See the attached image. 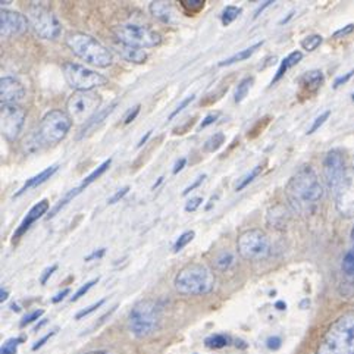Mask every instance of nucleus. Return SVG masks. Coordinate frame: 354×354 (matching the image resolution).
Returning <instances> with one entry per match:
<instances>
[{
  "instance_id": "f257e3e1",
  "label": "nucleus",
  "mask_w": 354,
  "mask_h": 354,
  "mask_svg": "<svg viewBox=\"0 0 354 354\" xmlns=\"http://www.w3.org/2000/svg\"><path fill=\"white\" fill-rule=\"evenodd\" d=\"M286 196L292 210L309 214L324 197V187L312 167H303L286 185Z\"/></svg>"
},
{
  "instance_id": "f03ea898",
  "label": "nucleus",
  "mask_w": 354,
  "mask_h": 354,
  "mask_svg": "<svg viewBox=\"0 0 354 354\" xmlns=\"http://www.w3.org/2000/svg\"><path fill=\"white\" fill-rule=\"evenodd\" d=\"M316 354H354V310L341 315L328 328Z\"/></svg>"
},
{
  "instance_id": "7ed1b4c3",
  "label": "nucleus",
  "mask_w": 354,
  "mask_h": 354,
  "mask_svg": "<svg viewBox=\"0 0 354 354\" xmlns=\"http://www.w3.org/2000/svg\"><path fill=\"white\" fill-rule=\"evenodd\" d=\"M215 275L209 266L188 263L178 270L174 286L184 296H206L215 288Z\"/></svg>"
},
{
  "instance_id": "20e7f679",
  "label": "nucleus",
  "mask_w": 354,
  "mask_h": 354,
  "mask_svg": "<svg viewBox=\"0 0 354 354\" xmlns=\"http://www.w3.org/2000/svg\"><path fill=\"white\" fill-rule=\"evenodd\" d=\"M69 50L81 61L97 68H108L113 62L112 52L86 32H69L65 39Z\"/></svg>"
},
{
  "instance_id": "39448f33",
  "label": "nucleus",
  "mask_w": 354,
  "mask_h": 354,
  "mask_svg": "<svg viewBox=\"0 0 354 354\" xmlns=\"http://www.w3.org/2000/svg\"><path fill=\"white\" fill-rule=\"evenodd\" d=\"M160 319L159 304L155 300H141L129 312V329L134 337L146 338L158 331Z\"/></svg>"
},
{
  "instance_id": "423d86ee",
  "label": "nucleus",
  "mask_w": 354,
  "mask_h": 354,
  "mask_svg": "<svg viewBox=\"0 0 354 354\" xmlns=\"http://www.w3.org/2000/svg\"><path fill=\"white\" fill-rule=\"evenodd\" d=\"M102 97L93 91H74L66 102V113L75 124L86 125L99 113Z\"/></svg>"
},
{
  "instance_id": "0eeeda50",
  "label": "nucleus",
  "mask_w": 354,
  "mask_h": 354,
  "mask_svg": "<svg viewBox=\"0 0 354 354\" xmlns=\"http://www.w3.org/2000/svg\"><path fill=\"white\" fill-rule=\"evenodd\" d=\"M237 250L244 261H265L270 254V241L262 230H247L239 235Z\"/></svg>"
},
{
  "instance_id": "6e6552de",
  "label": "nucleus",
  "mask_w": 354,
  "mask_h": 354,
  "mask_svg": "<svg viewBox=\"0 0 354 354\" xmlns=\"http://www.w3.org/2000/svg\"><path fill=\"white\" fill-rule=\"evenodd\" d=\"M62 73L68 86L75 91H93L94 88L102 87L108 82V78L104 75L75 62L64 64Z\"/></svg>"
},
{
  "instance_id": "1a4fd4ad",
  "label": "nucleus",
  "mask_w": 354,
  "mask_h": 354,
  "mask_svg": "<svg viewBox=\"0 0 354 354\" xmlns=\"http://www.w3.org/2000/svg\"><path fill=\"white\" fill-rule=\"evenodd\" d=\"M113 34L120 43L138 47V49H151L162 43V35L159 32L149 27L134 26V24L118 26L113 28Z\"/></svg>"
},
{
  "instance_id": "9d476101",
  "label": "nucleus",
  "mask_w": 354,
  "mask_h": 354,
  "mask_svg": "<svg viewBox=\"0 0 354 354\" xmlns=\"http://www.w3.org/2000/svg\"><path fill=\"white\" fill-rule=\"evenodd\" d=\"M71 127H73V120L69 115L64 111L55 109L43 116L37 134L44 145H57L66 137Z\"/></svg>"
},
{
  "instance_id": "9b49d317",
  "label": "nucleus",
  "mask_w": 354,
  "mask_h": 354,
  "mask_svg": "<svg viewBox=\"0 0 354 354\" xmlns=\"http://www.w3.org/2000/svg\"><path fill=\"white\" fill-rule=\"evenodd\" d=\"M27 19L39 37L56 40L62 32V26L52 10L41 5H31L27 10Z\"/></svg>"
},
{
  "instance_id": "f8f14e48",
  "label": "nucleus",
  "mask_w": 354,
  "mask_h": 354,
  "mask_svg": "<svg viewBox=\"0 0 354 354\" xmlns=\"http://www.w3.org/2000/svg\"><path fill=\"white\" fill-rule=\"evenodd\" d=\"M324 175L329 190L337 193L339 188L344 185L348 174L346 168L344 156L339 150H331L326 153L324 160Z\"/></svg>"
},
{
  "instance_id": "ddd939ff",
  "label": "nucleus",
  "mask_w": 354,
  "mask_h": 354,
  "mask_svg": "<svg viewBox=\"0 0 354 354\" xmlns=\"http://www.w3.org/2000/svg\"><path fill=\"white\" fill-rule=\"evenodd\" d=\"M26 111L19 104H2L0 108V120H2V136L14 143L22 133L26 124Z\"/></svg>"
},
{
  "instance_id": "4468645a",
  "label": "nucleus",
  "mask_w": 354,
  "mask_h": 354,
  "mask_svg": "<svg viewBox=\"0 0 354 354\" xmlns=\"http://www.w3.org/2000/svg\"><path fill=\"white\" fill-rule=\"evenodd\" d=\"M30 22L26 15L19 14V12L2 9L0 12V34L2 37H17L27 31Z\"/></svg>"
},
{
  "instance_id": "2eb2a0df",
  "label": "nucleus",
  "mask_w": 354,
  "mask_h": 354,
  "mask_svg": "<svg viewBox=\"0 0 354 354\" xmlns=\"http://www.w3.org/2000/svg\"><path fill=\"white\" fill-rule=\"evenodd\" d=\"M26 97V88L21 82L12 77H2L0 80V100L2 104H17Z\"/></svg>"
},
{
  "instance_id": "dca6fc26",
  "label": "nucleus",
  "mask_w": 354,
  "mask_h": 354,
  "mask_svg": "<svg viewBox=\"0 0 354 354\" xmlns=\"http://www.w3.org/2000/svg\"><path fill=\"white\" fill-rule=\"evenodd\" d=\"M49 207H50V203H49V200H46V198L41 200V202H39L37 205H34L31 207V210L27 214V216L24 218V221L19 223V227L17 228V231L14 232V241L19 240L22 235L31 228V225L35 221H39L43 215H46L47 210H49Z\"/></svg>"
},
{
  "instance_id": "f3484780",
  "label": "nucleus",
  "mask_w": 354,
  "mask_h": 354,
  "mask_svg": "<svg viewBox=\"0 0 354 354\" xmlns=\"http://www.w3.org/2000/svg\"><path fill=\"white\" fill-rule=\"evenodd\" d=\"M113 49L127 62L140 65V64H145L147 61V52L145 49H138V47L127 46V44H122V43L116 44Z\"/></svg>"
},
{
  "instance_id": "a211bd4d",
  "label": "nucleus",
  "mask_w": 354,
  "mask_h": 354,
  "mask_svg": "<svg viewBox=\"0 0 354 354\" xmlns=\"http://www.w3.org/2000/svg\"><path fill=\"white\" fill-rule=\"evenodd\" d=\"M150 14L155 17L156 19H159L160 22L165 24H171L174 22V8L169 2H162V0H156V2H151L150 6Z\"/></svg>"
},
{
  "instance_id": "6ab92c4d",
  "label": "nucleus",
  "mask_w": 354,
  "mask_h": 354,
  "mask_svg": "<svg viewBox=\"0 0 354 354\" xmlns=\"http://www.w3.org/2000/svg\"><path fill=\"white\" fill-rule=\"evenodd\" d=\"M116 106H118V103L115 102V103H112L111 106H108V108H106V109H103V111H100L99 113L94 115V116L91 118V120H90L84 127H82V129L80 131L78 138H80V140L84 138L86 136H88L90 133H93L94 129H96L99 125H102V124L104 122L106 118H108V116L113 112V109L116 108Z\"/></svg>"
},
{
  "instance_id": "aec40b11",
  "label": "nucleus",
  "mask_w": 354,
  "mask_h": 354,
  "mask_svg": "<svg viewBox=\"0 0 354 354\" xmlns=\"http://www.w3.org/2000/svg\"><path fill=\"white\" fill-rule=\"evenodd\" d=\"M56 172H57V167L46 168V169H44V171H41L39 175H35V176H32V178L27 180V183L24 184V185L19 188V192L15 194V197H18V196L24 194V193H26L27 190H30V188H34V187H37V185H40V184L46 183L47 180H50L52 176H53Z\"/></svg>"
},
{
  "instance_id": "412c9836",
  "label": "nucleus",
  "mask_w": 354,
  "mask_h": 354,
  "mask_svg": "<svg viewBox=\"0 0 354 354\" xmlns=\"http://www.w3.org/2000/svg\"><path fill=\"white\" fill-rule=\"evenodd\" d=\"M301 59H303V53H301L300 50H296V52L290 53V55L284 59V61L281 62V65H279V68H278V71H277V74H275V77H274V80H272V86L287 74V71H288L290 68L296 66V65L301 61Z\"/></svg>"
},
{
  "instance_id": "4be33fe9",
  "label": "nucleus",
  "mask_w": 354,
  "mask_h": 354,
  "mask_svg": "<svg viewBox=\"0 0 354 354\" xmlns=\"http://www.w3.org/2000/svg\"><path fill=\"white\" fill-rule=\"evenodd\" d=\"M324 82V74L322 71H310V73H306L301 78H300V84L306 88H309V91H316L322 86Z\"/></svg>"
},
{
  "instance_id": "5701e85b",
  "label": "nucleus",
  "mask_w": 354,
  "mask_h": 354,
  "mask_svg": "<svg viewBox=\"0 0 354 354\" xmlns=\"http://www.w3.org/2000/svg\"><path fill=\"white\" fill-rule=\"evenodd\" d=\"M263 44V41H259V43H256V44H253L252 47H247V49H244V50H241V52H239V53H235V55H232L231 57H228V59H225V61H222V62H219V66H230V65H232V64H237V62H241V61H245V59H249L257 49L259 47H261Z\"/></svg>"
},
{
  "instance_id": "b1692460",
  "label": "nucleus",
  "mask_w": 354,
  "mask_h": 354,
  "mask_svg": "<svg viewBox=\"0 0 354 354\" xmlns=\"http://www.w3.org/2000/svg\"><path fill=\"white\" fill-rule=\"evenodd\" d=\"M278 210H279V206H275L268 212V223L275 228H284L287 223L286 210H284V207H281V212H278Z\"/></svg>"
},
{
  "instance_id": "393cba45",
  "label": "nucleus",
  "mask_w": 354,
  "mask_h": 354,
  "mask_svg": "<svg viewBox=\"0 0 354 354\" xmlns=\"http://www.w3.org/2000/svg\"><path fill=\"white\" fill-rule=\"evenodd\" d=\"M235 262L234 259V254L231 252H222L219 253L215 261H214V266L216 270H221V272H225V270H228Z\"/></svg>"
},
{
  "instance_id": "a878e982",
  "label": "nucleus",
  "mask_w": 354,
  "mask_h": 354,
  "mask_svg": "<svg viewBox=\"0 0 354 354\" xmlns=\"http://www.w3.org/2000/svg\"><path fill=\"white\" fill-rule=\"evenodd\" d=\"M111 163H112V159H108V160H104L102 165H100V167L97 168V169H94L88 176H86V180L84 181H82V184L80 185V188H81V190H84V188L86 187H88L90 184H93L94 181H96L97 178H100V176L106 172V171H108L109 169V167H111Z\"/></svg>"
},
{
  "instance_id": "bb28decb",
  "label": "nucleus",
  "mask_w": 354,
  "mask_h": 354,
  "mask_svg": "<svg viewBox=\"0 0 354 354\" xmlns=\"http://www.w3.org/2000/svg\"><path fill=\"white\" fill-rule=\"evenodd\" d=\"M351 241H353L351 249L346 253L343 263H341V269H343V272L348 277H354V228L351 231Z\"/></svg>"
},
{
  "instance_id": "cd10ccee",
  "label": "nucleus",
  "mask_w": 354,
  "mask_h": 354,
  "mask_svg": "<svg viewBox=\"0 0 354 354\" xmlns=\"http://www.w3.org/2000/svg\"><path fill=\"white\" fill-rule=\"evenodd\" d=\"M252 86H253V78L252 77H247V78L240 81V84H239L237 90H235V94H234L235 103H241L247 97V94H249Z\"/></svg>"
},
{
  "instance_id": "c85d7f7f",
  "label": "nucleus",
  "mask_w": 354,
  "mask_h": 354,
  "mask_svg": "<svg viewBox=\"0 0 354 354\" xmlns=\"http://www.w3.org/2000/svg\"><path fill=\"white\" fill-rule=\"evenodd\" d=\"M231 344V338L225 334H214L206 338V347L209 348H223Z\"/></svg>"
},
{
  "instance_id": "c756f323",
  "label": "nucleus",
  "mask_w": 354,
  "mask_h": 354,
  "mask_svg": "<svg viewBox=\"0 0 354 354\" xmlns=\"http://www.w3.org/2000/svg\"><path fill=\"white\" fill-rule=\"evenodd\" d=\"M241 12H243V10H241V8H239V6H227L225 9H223L222 15H221L222 26H225V27L231 26V24L240 17Z\"/></svg>"
},
{
  "instance_id": "7c9ffc66",
  "label": "nucleus",
  "mask_w": 354,
  "mask_h": 354,
  "mask_svg": "<svg viewBox=\"0 0 354 354\" xmlns=\"http://www.w3.org/2000/svg\"><path fill=\"white\" fill-rule=\"evenodd\" d=\"M223 143H225V134L223 133H215L212 137L207 138V141L203 146V150L206 153H214L216 151Z\"/></svg>"
},
{
  "instance_id": "2f4dec72",
  "label": "nucleus",
  "mask_w": 354,
  "mask_h": 354,
  "mask_svg": "<svg viewBox=\"0 0 354 354\" xmlns=\"http://www.w3.org/2000/svg\"><path fill=\"white\" fill-rule=\"evenodd\" d=\"M82 190H81V188L78 187V188H74V190H71L62 200H59V203L53 207V210L50 212V214L49 215H47V219H50V218H53L56 214H57V212L59 210H61L62 207H65L66 205H68V202H71V200H73L75 196H78L80 193H81Z\"/></svg>"
},
{
  "instance_id": "473e14b6",
  "label": "nucleus",
  "mask_w": 354,
  "mask_h": 354,
  "mask_svg": "<svg viewBox=\"0 0 354 354\" xmlns=\"http://www.w3.org/2000/svg\"><path fill=\"white\" fill-rule=\"evenodd\" d=\"M262 172V167H261V165H259V167H256V168H253L249 174H247V175H244L243 176V178L240 180V183L237 184V187H235V190H237V192H241V190H244V188L247 187V185H249L254 178H257V176H259V174H261Z\"/></svg>"
},
{
  "instance_id": "72a5a7b5",
  "label": "nucleus",
  "mask_w": 354,
  "mask_h": 354,
  "mask_svg": "<svg viewBox=\"0 0 354 354\" xmlns=\"http://www.w3.org/2000/svg\"><path fill=\"white\" fill-rule=\"evenodd\" d=\"M321 43H322V35H319V34H312V35H309V37L303 39L301 47H303L304 50L313 52V50L317 49V47L321 46Z\"/></svg>"
},
{
  "instance_id": "f704fd0d",
  "label": "nucleus",
  "mask_w": 354,
  "mask_h": 354,
  "mask_svg": "<svg viewBox=\"0 0 354 354\" xmlns=\"http://www.w3.org/2000/svg\"><path fill=\"white\" fill-rule=\"evenodd\" d=\"M194 237H196V232H194V231H185L184 234H181L180 239L176 240L175 244H174V252H175V253L181 252L185 245H188V244H190V243L193 241Z\"/></svg>"
},
{
  "instance_id": "c9c22d12",
  "label": "nucleus",
  "mask_w": 354,
  "mask_h": 354,
  "mask_svg": "<svg viewBox=\"0 0 354 354\" xmlns=\"http://www.w3.org/2000/svg\"><path fill=\"white\" fill-rule=\"evenodd\" d=\"M22 343L21 338H10L0 348V354H17L18 346Z\"/></svg>"
},
{
  "instance_id": "e433bc0d",
  "label": "nucleus",
  "mask_w": 354,
  "mask_h": 354,
  "mask_svg": "<svg viewBox=\"0 0 354 354\" xmlns=\"http://www.w3.org/2000/svg\"><path fill=\"white\" fill-rule=\"evenodd\" d=\"M205 0H183L181 5L184 9H190L192 14H196V12L202 10L205 8Z\"/></svg>"
},
{
  "instance_id": "4c0bfd02",
  "label": "nucleus",
  "mask_w": 354,
  "mask_h": 354,
  "mask_svg": "<svg viewBox=\"0 0 354 354\" xmlns=\"http://www.w3.org/2000/svg\"><path fill=\"white\" fill-rule=\"evenodd\" d=\"M329 115H331V111H325L324 113H321L319 116L316 118V120L313 121V124H312V127L309 128V131H308V134H313L315 131H317V129H319L326 121H328V118H329Z\"/></svg>"
},
{
  "instance_id": "58836bf2",
  "label": "nucleus",
  "mask_w": 354,
  "mask_h": 354,
  "mask_svg": "<svg viewBox=\"0 0 354 354\" xmlns=\"http://www.w3.org/2000/svg\"><path fill=\"white\" fill-rule=\"evenodd\" d=\"M97 282H99V278H96V279H91V281H88V282H87V284H84V286H82V287H81V288H80V290H78V291H77V292L74 294V297H73V299H71V301H73V303H74V301H77L78 299H81L82 296H86V294H87V292H88V291H90V290L93 288V286H94V284H97Z\"/></svg>"
},
{
  "instance_id": "ea45409f",
  "label": "nucleus",
  "mask_w": 354,
  "mask_h": 354,
  "mask_svg": "<svg viewBox=\"0 0 354 354\" xmlns=\"http://www.w3.org/2000/svg\"><path fill=\"white\" fill-rule=\"evenodd\" d=\"M43 313H44L43 310H34V312L26 315V316H24L22 322H21V326L24 328V326H27V325H30V324H32L35 321H39L40 316H43Z\"/></svg>"
},
{
  "instance_id": "a19ab883",
  "label": "nucleus",
  "mask_w": 354,
  "mask_h": 354,
  "mask_svg": "<svg viewBox=\"0 0 354 354\" xmlns=\"http://www.w3.org/2000/svg\"><path fill=\"white\" fill-rule=\"evenodd\" d=\"M203 203V198L202 197H193L187 202L185 205V212H196L200 206Z\"/></svg>"
},
{
  "instance_id": "79ce46f5",
  "label": "nucleus",
  "mask_w": 354,
  "mask_h": 354,
  "mask_svg": "<svg viewBox=\"0 0 354 354\" xmlns=\"http://www.w3.org/2000/svg\"><path fill=\"white\" fill-rule=\"evenodd\" d=\"M128 192H129V187H124V188H121V190H118V192L108 200V205H116L118 202H120V200H122V198L128 194Z\"/></svg>"
},
{
  "instance_id": "37998d69",
  "label": "nucleus",
  "mask_w": 354,
  "mask_h": 354,
  "mask_svg": "<svg viewBox=\"0 0 354 354\" xmlns=\"http://www.w3.org/2000/svg\"><path fill=\"white\" fill-rule=\"evenodd\" d=\"M104 303V299L103 300H99L97 303H94V304H91L90 306V308H87V309H84V310H81L75 317H77V319L80 321V319H82V317H86V316H88L90 313H93L94 310H96V309H99L100 308V306Z\"/></svg>"
},
{
  "instance_id": "c03bdc74",
  "label": "nucleus",
  "mask_w": 354,
  "mask_h": 354,
  "mask_svg": "<svg viewBox=\"0 0 354 354\" xmlns=\"http://www.w3.org/2000/svg\"><path fill=\"white\" fill-rule=\"evenodd\" d=\"M193 100H194V96H190V97H187L185 100H183V102L178 104V108H176V109L169 115V120H174V118H175L176 115H178L180 112H183V111L187 108V106L190 104Z\"/></svg>"
},
{
  "instance_id": "a18cd8bd",
  "label": "nucleus",
  "mask_w": 354,
  "mask_h": 354,
  "mask_svg": "<svg viewBox=\"0 0 354 354\" xmlns=\"http://www.w3.org/2000/svg\"><path fill=\"white\" fill-rule=\"evenodd\" d=\"M219 118V113L216 112V113H209L205 120L202 121V124L198 125V129H203V128H207L209 125H212V124H215L216 122V120Z\"/></svg>"
},
{
  "instance_id": "49530a36",
  "label": "nucleus",
  "mask_w": 354,
  "mask_h": 354,
  "mask_svg": "<svg viewBox=\"0 0 354 354\" xmlns=\"http://www.w3.org/2000/svg\"><path fill=\"white\" fill-rule=\"evenodd\" d=\"M205 180H206V175H205V174H203V175H200V176H198V178H197V180H196V181H194V183H193L192 185H188V187L185 188V190L183 192V196H187V194H190V193H192L193 190H196V188H197V187H198L200 184H202V183H203Z\"/></svg>"
},
{
  "instance_id": "de8ad7c7",
  "label": "nucleus",
  "mask_w": 354,
  "mask_h": 354,
  "mask_svg": "<svg viewBox=\"0 0 354 354\" xmlns=\"http://www.w3.org/2000/svg\"><path fill=\"white\" fill-rule=\"evenodd\" d=\"M354 75V69L353 71H350V73H347L346 75H341V77H338L337 80H335V82H334V88H338L339 86H343V84H346V82L351 78Z\"/></svg>"
},
{
  "instance_id": "09e8293b",
  "label": "nucleus",
  "mask_w": 354,
  "mask_h": 354,
  "mask_svg": "<svg viewBox=\"0 0 354 354\" xmlns=\"http://www.w3.org/2000/svg\"><path fill=\"white\" fill-rule=\"evenodd\" d=\"M353 30H354V26H353V24H348V26H347V27H344V28H341V30L335 31V32L333 34V37H334V39H338V37H343V35H347V34L353 32Z\"/></svg>"
},
{
  "instance_id": "8fccbe9b",
  "label": "nucleus",
  "mask_w": 354,
  "mask_h": 354,
  "mask_svg": "<svg viewBox=\"0 0 354 354\" xmlns=\"http://www.w3.org/2000/svg\"><path fill=\"white\" fill-rule=\"evenodd\" d=\"M140 108H141V106H140V104H137L133 111H129V113H128V115H127V118H125V125L131 124V122L136 120L137 115L140 113Z\"/></svg>"
},
{
  "instance_id": "3c124183",
  "label": "nucleus",
  "mask_w": 354,
  "mask_h": 354,
  "mask_svg": "<svg viewBox=\"0 0 354 354\" xmlns=\"http://www.w3.org/2000/svg\"><path fill=\"white\" fill-rule=\"evenodd\" d=\"M266 344H268V347H269L270 350H277V348H279V346H281V338H279V337H270V338H268Z\"/></svg>"
},
{
  "instance_id": "603ef678",
  "label": "nucleus",
  "mask_w": 354,
  "mask_h": 354,
  "mask_svg": "<svg viewBox=\"0 0 354 354\" xmlns=\"http://www.w3.org/2000/svg\"><path fill=\"white\" fill-rule=\"evenodd\" d=\"M104 253H106V249H99V250H96V252H93L91 254H88L84 261L86 262H91V261H94V259H102L103 256H104Z\"/></svg>"
},
{
  "instance_id": "864d4df0",
  "label": "nucleus",
  "mask_w": 354,
  "mask_h": 354,
  "mask_svg": "<svg viewBox=\"0 0 354 354\" xmlns=\"http://www.w3.org/2000/svg\"><path fill=\"white\" fill-rule=\"evenodd\" d=\"M57 269V266L56 265H53L52 268H47L46 270H44V275L41 277V284L44 286L46 284V282H47V279H49L52 275H53V272H55V270Z\"/></svg>"
},
{
  "instance_id": "5fc2aeb1",
  "label": "nucleus",
  "mask_w": 354,
  "mask_h": 354,
  "mask_svg": "<svg viewBox=\"0 0 354 354\" xmlns=\"http://www.w3.org/2000/svg\"><path fill=\"white\" fill-rule=\"evenodd\" d=\"M55 335V331H52V333H49L47 335H44L40 341H37V343H35L34 346H32V350H37V348H40V347H43L44 346V343L47 339H50V337H53Z\"/></svg>"
},
{
  "instance_id": "6e6d98bb",
  "label": "nucleus",
  "mask_w": 354,
  "mask_h": 354,
  "mask_svg": "<svg viewBox=\"0 0 354 354\" xmlns=\"http://www.w3.org/2000/svg\"><path fill=\"white\" fill-rule=\"evenodd\" d=\"M185 163H187V159H185V158H181L178 162L175 163V167H174V171H172V172L176 175L180 171H183L184 167H185Z\"/></svg>"
},
{
  "instance_id": "4d7b16f0",
  "label": "nucleus",
  "mask_w": 354,
  "mask_h": 354,
  "mask_svg": "<svg viewBox=\"0 0 354 354\" xmlns=\"http://www.w3.org/2000/svg\"><path fill=\"white\" fill-rule=\"evenodd\" d=\"M69 294V288H65L64 291H61L59 294H56V296L52 299V303H59V301H62L66 296Z\"/></svg>"
},
{
  "instance_id": "13d9d810",
  "label": "nucleus",
  "mask_w": 354,
  "mask_h": 354,
  "mask_svg": "<svg viewBox=\"0 0 354 354\" xmlns=\"http://www.w3.org/2000/svg\"><path fill=\"white\" fill-rule=\"evenodd\" d=\"M151 133H153V131H147V133H146V136H145V137H141V140H140V143H138V146H137V147H138V149H140V147H143V146H145V145H146V143H147V140H149V138H150V136H151Z\"/></svg>"
},
{
  "instance_id": "bf43d9fd",
  "label": "nucleus",
  "mask_w": 354,
  "mask_h": 354,
  "mask_svg": "<svg viewBox=\"0 0 354 354\" xmlns=\"http://www.w3.org/2000/svg\"><path fill=\"white\" fill-rule=\"evenodd\" d=\"M274 2H272V0H268V2H265V5H262L261 8H259L257 10H256V14H254V18H257L259 15H261V12L265 9V8H268V6H270V5H272Z\"/></svg>"
},
{
  "instance_id": "052dcab7",
  "label": "nucleus",
  "mask_w": 354,
  "mask_h": 354,
  "mask_svg": "<svg viewBox=\"0 0 354 354\" xmlns=\"http://www.w3.org/2000/svg\"><path fill=\"white\" fill-rule=\"evenodd\" d=\"M8 296H9V292L2 287V290H0V301H6L8 300Z\"/></svg>"
},
{
  "instance_id": "680f3d73",
  "label": "nucleus",
  "mask_w": 354,
  "mask_h": 354,
  "mask_svg": "<svg viewBox=\"0 0 354 354\" xmlns=\"http://www.w3.org/2000/svg\"><path fill=\"white\" fill-rule=\"evenodd\" d=\"M163 180H165L163 176H160V178H158V181H156L155 184H153V190H156V188H159V187H160V184L163 183Z\"/></svg>"
},
{
  "instance_id": "e2e57ef3",
  "label": "nucleus",
  "mask_w": 354,
  "mask_h": 354,
  "mask_svg": "<svg viewBox=\"0 0 354 354\" xmlns=\"http://www.w3.org/2000/svg\"><path fill=\"white\" fill-rule=\"evenodd\" d=\"M286 308H287V304H286L284 301H278V303H277V309H278V310H284Z\"/></svg>"
},
{
  "instance_id": "0e129e2a",
  "label": "nucleus",
  "mask_w": 354,
  "mask_h": 354,
  "mask_svg": "<svg viewBox=\"0 0 354 354\" xmlns=\"http://www.w3.org/2000/svg\"><path fill=\"white\" fill-rule=\"evenodd\" d=\"M292 15H294V12H291V14H290V15H288L287 18H284V19H281V22H279V24H281V26H282V24H286V22H288V21H290V19L292 18Z\"/></svg>"
},
{
  "instance_id": "69168bd1",
  "label": "nucleus",
  "mask_w": 354,
  "mask_h": 354,
  "mask_svg": "<svg viewBox=\"0 0 354 354\" xmlns=\"http://www.w3.org/2000/svg\"><path fill=\"white\" fill-rule=\"evenodd\" d=\"M84 354H109L108 351H88V353H84Z\"/></svg>"
},
{
  "instance_id": "338daca9",
  "label": "nucleus",
  "mask_w": 354,
  "mask_h": 354,
  "mask_svg": "<svg viewBox=\"0 0 354 354\" xmlns=\"http://www.w3.org/2000/svg\"><path fill=\"white\" fill-rule=\"evenodd\" d=\"M353 100H354V93H353Z\"/></svg>"
}]
</instances>
